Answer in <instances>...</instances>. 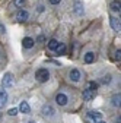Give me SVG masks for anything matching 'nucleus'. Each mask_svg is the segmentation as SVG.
Instances as JSON below:
<instances>
[{"instance_id":"obj_9","label":"nucleus","mask_w":121,"mask_h":123,"mask_svg":"<svg viewBox=\"0 0 121 123\" xmlns=\"http://www.w3.org/2000/svg\"><path fill=\"white\" fill-rule=\"evenodd\" d=\"M83 62L85 63H94L95 62V53H92V51H89V53H86L85 54V57H83Z\"/></svg>"},{"instance_id":"obj_23","label":"nucleus","mask_w":121,"mask_h":123,"mask_svg":"<svg viewBox=\"0 0 121 123\" xmlns=\"http://www.w3.org/2000/svg\"><path fill=\"white\" fill-rule=\"evenodd\" d=\"M115 59H117V60H120V59H121V50H120V49L115 51Z\"/></svg>"},{"instance_id":"obj_5","label":"nucleus","mask_w":121,"mask_h":123,"mask_svg":"<svg viewBox=\"0 0 121 123\" xmlns=\"http://www.w3.org/2000/svg\"><path fill=\"white\" fill-rule=\"evenodd\" d=\"M2 84H3L5 86H12V85H13V76H12V73H6V75L3 76Z\"/></svg>"},{"instance_id":"obj_26","label":"nucleus","mask_w":121,"mask_h":123,"mask_svg":"<svg viewBox=\"0 0 121 123\" xmlns=\"http://www.w3.org/2000/svg\"><path fill=\"white\" fill-rule=\"evenodd\" d=\"M0 120H2V113H0Z\"/></svg>"},{"instance_id":"obj_7","label":"nucleus","mask_w":121,"mask_h":123,"mask_svg":"<svg viewBox=\"0 0 121 123\" xmlns=\"http://www.w3.org/2000/svg\"><path fill=\"white\" fill-rule=\"evenodd\" d=\"M95 94H96V92H95V91H90L89 88H86V89L83 91V98H85L86 101H90V100H94V97H95Z\"/></svg>"},{"instance_id":"obj_15","label":"nucleus","mask_w":121,"mask_h":123,"mask_svg":"<svg viewBox=\"0 0 121 123\" xmlns=\"http://www.w3.org/2000/svg\"><path fill=\"white\" fill-rule=\"evenodd\" d=\"M58 44H60V43H58L55 38L50 40V41H48V50H53V51H54V50L57 49V45H58Z\"/></svg>"},{"instance_id":"obj_19","label":"nucleus","mask_w":121,"mask_h":123,"mask_svg":"<svg viewBox=\"0 0 121 123\" xmlns=\"http://www.w3.org/2000/svg\"><path fill=\"white\" fill-rule=\"evenodd\" d=\"M120 98H121L120 94H115V95L112 97V105H114V107H118V105H120Z\"/></svg>"},{"instance_id":"obj_13","label":"nucleus","mask_w":121,"mask_h":123,"mask_svg":"<svg viewBox=\"0 0 121 123\" xmlns=\"http://www.w3.org/2000/svg\"><path fill=\"white\" fill-rule=\"evenodd\" d=\"M110 22H111V26H112L114 31H120V28H121L120 19H117V18H110Z\"/></svg>"},{"instance_id":"obj_28","label":"nucleus","mask_w":121,"mask_h":123,"mask_svg":"<svg viewBox=\"0 0 121 123\" xmlns=\"http://www.w3.org/2000/svg\"><path fill=\"white\" fill-rule=\"evenodd\" d=\"M0 57H2V53H0Z\"/></svg>"},{"instance_id":"obj_14","label":"nucleus","mask_w":121,"mask_h":123,"mask_svg":"<svg viewBox=\"0 0 121 123\" xmlns=\"http://www.w3.org/2000/svg\"><path fill=\"white\" fill-rule=\"evenodd\" d=\"M74 12L77 15H83V3L82 2H76V5H74Z\"/></svg>"},{"instance_id":"obj_30","label":"nucleus","mask_w":121,"mask_h":123,"mask_svg":"<svg viewBox=\"0 0 121 123\" xmlns=\"http://www.w3.org/2000/svg\"><path fill=\"white\" fill-rule=\"evenodd\" d=\"M118 123H120V120H118Z\"/></svg>"},{"instance_id":"obj_25","label":"nucleus","mask_w":121,"mask_h":123,"mask_svg":"<svg viewBox=\"0 0 121 123\" xmlns=\"http://www.w3.org/2000/svg\"><path fill=\"white\" fill-rule=\"evenodd\" d=\"M48 2H50L51 5H58L60 2H61V0H48Z\"/></svg>"},{"instance_id":"obj_29","label":"nucleus","mask_w":121,"mask_h":123,"mask_svg":"<svg viewBox=\"0 0 121 123\" xmlns=\"http://www.w3.org/2000/svg\"><path fill=\"white\" fill-rule=\"evenodd\" d=\"M29 123H34V122H29Z\"/></svg>"},{"instance_id":"obj_16","label":"nucleus","mask_w":121,"mask_h":123,"mask_svg":"<svg viewBox=\"0 0 121 123\" xmlns=\"http://www.w3.org/2000/svg\"><path fill=\"white\" fill-rule=\"evenodd\" d=\"M120 6H121V5H120V0H114L110 7H111L112 12H120Z\"/></svg>"},{"instance_id":"obj_24","label":"nucleus","mask_w":121,"mask_h":123,"mask_svg":"<svg viewBox=\"0 0 121 123\" xmlns=\"http://www.w3.org/2000/svg\"><path fill=\"white\" fill-rule=\"evenodd\" d=\"M6 32V28H5V25H2L0 24V34H5Z\"/></svg>"},{"instance_id":"obj_17","label":"nucleus","mask_w":121,"mask_h":123,"mask_svg":"<svg viewBox=\"0 0 121 123\" xmlns=\"http://www.w3.org/2000/svg\"><path fill=\"white\" fill-rule=\"evenodd\" d=\"M101 116H102V114H101L99 111H89V113H88V117H89V119H95V120L101 119Z\"/></svg>"},{"instance_id":"obj_18","label":"nucleus","mask_w":121,"mask_h":123,"mask_svg":"<svg viewBox=\"0 0 121 123\" xmlns=\"http://www.w3.org/2000/svg\"><path fill=\"white\" fill-rule=\"evenodd\" d=\"M88 88H89L90 91H95V92H96V89H98V84H96L95 81H90V82L88 84Z\"/></svg>"},{"instance_id":"obj_12","label":"nucleus","mask_w":121,"mask_h":123,"mask_svg":"<svg viewBox=\"0 0 121 123\" xmlns=\"http://www.w3.org/2000/svg\"><path fill=\"white\" fill-rule=\"evenodd\" d=\"M19 110H21L22 113L28 114V113H31V107H29V104H28L26 101H22V103H21V105H19Z\"/></svg>"},{"instance_id":"obj_11","label":"nucleus","mask_w":121,"mask_h":123,"mask_svg":"<svg viewBox=\"0 0 121 123\" xmlns=\"http://www.w3.org/2000/svg\"><path fill=\"white\" fill-rule=\"evenodd\" d=\"M7 103V92L6 91H2L0 92V109H3Z\"/></svg>"},{"instance_id":"obj_2","label":"nucleus","mask_w":121,"mask_h":123,"mask_svg":"<svg viewBox=\"0 0 121 123\" xmlns=\"http://www.w3.org/2000/svg\"><path fill=\"white\" fill-rule=\"evenodd\" d=\"M67 101H69V97H67L66 94H63V92H60V94L55 95V103H57L58 105H66Z\"/></svg>"},{"instance_id":"obj_6","label":"nucleus","mask_w":121,"mask_h":123,"mask_svg":"<svg viewBox=\"0 0 121 123\" xmlns=\"http://www.w3.org/2000/svg\"><path fill=\"white\" fill-rule=\"evenodd\" d=\"M22 44H23L25 49H32L34 44H35V41H34V38H31V37H25L23 41H22Z\"/></svg>"},{"instance_id":"obj_1","label":"nucleus","mask_w":121,"mask_h":123,"mask_svg":"<svg viewBox=\"0 0 121 123\" xmlns=\"http://www.w3.org/2000/svg\"><path fill=\"white\" fill-rule=\"evenodd\" d=\"M35 76H37V81L38 82H47L50 79V72H48V69L41 68V69L37 70V75Z\"/></svg>"},{"instance_id":"obj_10","label":"nucleus","mask_w":121,"mask_h":123,"mask_svg":"<svg viewBox=\"0 0 121 123\" xmlns=\"http://www.w3.org/2000/svg\"><path fill=\"white\" fill-rule=\"evenodd\" d=\"M54 51L57 53V56H63V54H66V51H67V49H66V45H64L63 43H60V44L57 45V49H55Z\"/></svg>"},{"instance_id":"obj_4","label":"nucleus","mask_w":121,"mask_h":123,"mask_svg":"<svg viewBox=\"0 0 121 123\" xmlns=\"http://www.w3.org/2000/svg\"><path fill=\"white\" fill-rule=\"evenodd\" d=\"M80 78H82V73H80L79 69H72V70H70V79H72L73 82H79Z\"/></svg>"},{"instance_id":"obj_20","label":"nucleus","mask_w":121,"mask_h":123,"mask_svg":"<svg viewBox=\"0 0 121 123\" xmlns=\"http://www.w3.org/2000/svg\"><path fill=\"white\" fill-rule=\"evenodd\" d=\"M101 82H102V84H110V82H111V75H105L104 78L101 79Z\"/></svg>"},{"instance_id":"obj_21","label":"nucleus","mask_w":121,"mask_h":123,"mask_svg":"<svg viewBox=\"0 0 121 123\" xmlns=\"http://www.w3.org/2000/svg\"><path fill=\"white\" fill-rule=\"evenodd\" d=\"M15 6H16V7L25 6V0H15Z\"/></svg>"},{"instance_id":"obj_22","label":"nucleus","mask_w":121,"mask_h":123,"mask_svg":"<svg viewBox=\"0 0 121 123\" xmlns=\"http://www.w3.org/2000/svg\"><path fill=\"white\" fill-rule=\"evenodd\" d=\"M18 111H19V110L13 107V109H10V110L7 111V114H9V116H16V114H18Z\"/></svg>"},{"instance_id":"obj_8","label":"nucleus","mask_w":121,"mask_h":123,"mask_svg":"<svg viewBox=\"0 0 121 123\" xmlns=\"http://www.w3.org/2000/svg\"><path fill=\"white\" fill-rule=\"evenodd\" d=\"M16 18H18V21H21V22H25V21H28V18H29V13L26 12V10H19L18 12V15H16Z\"/></svg>"},{"instance_id":"obj_27","label":"nucleus","mask_w":121,"mask_h":123,"mask_svg":"<svg viewBox=\"0 0 121 123\" xmlns=\"http://www.w3.org/2000/svg\"><path fill=\"white\" fill-rule=\"evenodd\" d=\"M99 123H105V122H99Z\"/></svg>"},{"instance_id":"obj_3","label":"nucleus","mask_w":121,"mask_h":123,"mask_svg":"<svg viewBox=\"0 0 121 123\" xmlns=\"http://www.w3.org/2000/svg\"><path fill=\"white\" fill-rule=\"evenodd\" d=\"M42 113H44V116L53 117V116L55 114V110H54V107H53V105H50V104H45V105L42 107Z\"/></svg>"}]
</instances>
